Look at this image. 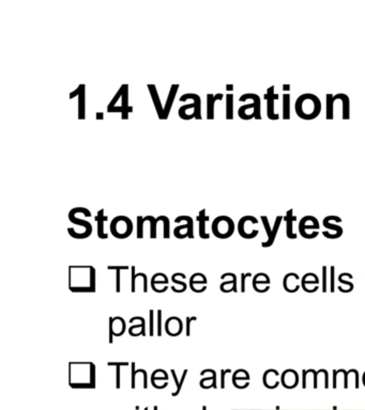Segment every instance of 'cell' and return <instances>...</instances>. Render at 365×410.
I'll return each mask as SVG.
<instances>
[{
    "label": "cell",
    "mask_w": 365,
    "mask_h": 410,
    "mask_svg": "<svg viewBox=\"0 0 365 410\" xmlns=\"http://www.w3.org/2000/svg\"><path fill=\"white\" fill-rule=\"evenodd\" d=\"M170 372H171L173 380H175V382H176V384H177V390H176L175 393H172V395H173V396H177V395L179 394V393H180V390H181V388H182V384H184V382H185V380H186V377H187V375H188V372H189V371H188V370H185V371H184V374H182V376H181L180 381L178 380L176 371H175V370H171Z\"/></svg>",
    "instance_id": "f35d334b"
},
{
    "label": "cell",
    "mask_w": 365,
    "mask_h": 410,
    "mask_svg": "<svg viewBox=\"0 0 365 410\" xmlns=\"http://www.w3.org/2000/svg\"><path fill=\"white\" fill-rule=\"evenodd\" d=\"M284 220L286 222V235L288 238L290 239H296L297 238V234L294 232V222L297 220V217L294 215V210H289L285 217H284Z\"/></svg>",
    "instance_id": "484cf974"
},
{
    "label": "cell",
    "mask_w": 365,
    "mask_h": 410,
    "mask_svg": "<svg viewBox=\"0 0 365 410\" xmlns=\"http://www.w3.org/2000/svg\"><path fill=\"white\" fill-rule=\"evenodd\" d=\"M109 270L116 271V292H121V270H129L131 269L129 266L126 265H116V266H109L107 267Z\"/></svg>",
    "instance_id": "d6a6232c"
},
{
    "label": "cell",
    "mask_w": 365,
    "mask_h": 410,
    "mask_svg": "<svg viewBox=\"0 0 365 410\" xmlns=\"http://www.w3.org/2000/svg\"><path fill=\"white\" fill-rule=\"evenodd\" d=\"M111 232L116 238H128L133 232V222L127 216H117L111 222Z\"/></svg>",
    "instance_id": "52a82bcc"
},
{
    "label": "cell",
    "mask_w": 365,
    "mask_h": 410,
    "mask_svg": "<svg viewBox=\"0 0 365 410\" xmlns=\"http://www.w3.org/2000/svg\"><path fill=\"white\" fill-rule=\"evenodd\" d=\"M196 220L199 222V236H201V238L209 239L210 235L206 232V221L209 220V217L206 216V210H202L199 212Z\"/></svg>",
    "instance_id": "4dcf8cb0"
},
{
    "label": "cell",
    "mask_w": 365,
    "mask_h": 410,
    "mask_svg": "<svg viewBox=\"0 0 365 410\" xmlns=\"http://www.w3.org/2000/svg\"><path fill=\"white\" fill-rule=\"evenodd\" d=\"M211 229L215 237L226 239L234 234L235 222L228 216H219L213 220Z\"/></svg>",
    "instance_id": "8992f818"
},
{
    "label": "cell",
    "mask_w": 365,
    "mask_h": 410,
    "mask_svg": "<svg viewBox=\"0 0 365 410\" xmlns=\"http://www.w3.org/2000/svg\"><path fill=\"white\" fill-rule=\"evenodd\" d=\"M103 119H104V113L101 112V111H98V112H97V120L101 121V120H103Z\"/></svg>",
    "instance_id": "91938a15"
},
{
    "label": "cell",
    "mask_w": 365,
    "mask_h": 410,
    "mask_svg": "<svg viewBox=\"0 0 365 410\" xmlns=\"http://www.w3.org/2000/svg\"><path fill=\"white\" fill-rule=\"evenodd\" d=\"M159 219L163 222V237L169 238V219L166 216H159Z\"/></svg>",
    "instance_id": "ee69618b"
},
{
    "label": "cell",
    "mask_w": 365,
    "mask_h": 410,
    "mask_svg": "<svg viewBox=\"0 0 365 410\" xmlns=\"http://www.w3.org/2000/svg\"><path fill=\"white\" fill-rule=\"evenodd\" d=\"M79 92H80V86H78L77 87V89H75L74 90L73 92H71L70 93V99H72V98H74V97H76V96H78V94H79Z\"/></svg>",
    "instance_id": "680465c9"
},
{
    "label": "cell",
    "mask_w": 365,
    "mask_h": 410,
    "mask_svg": "<svg viewBox=\"0 0 365 410\" xmlns=\"http://www.w3.org/2000/svg\"><path fill=\"white\" fill-rule=\"evenodd\" d=\"M197 321V316H188L186 323V334L187 337L191 336V324Z\"/></svg>",
    "instance_id": "816d5d0a"
},
{
    "label": "cell",
    "mask_w": 365,
    "mask_h": 410,
    "mask_svg": "<svg viewBox=\"0 0 365 410\" xmlns=\"http://www.w3.org/2000/svg\"><path fill=\"white\" fill-rule=\"evenodd\" d=\"M327 271H328V267L327 266H322V292L326 293L327 292Z\"/></svg>",
    "instance_id": "f5cc1de1"
},
{
    "label": "cell",
    "mask_w": 365,
    "mask_h": 410,
    "mask_svg": "<svg viewBox=\"0 0 365 410\" xmlns=\"http://www.w3.org/2000/svg\"><path fill=\"white\" fill-rule=\"evenodd\" d=\"M68 218H69V220H70L72 223L77 224V225H79V227H81L82 229H84V231H85V233H86V235H87L88 237L91 235V233H93V224H91L89 221H86V220H84V219L77 218L75 212H74L73 210H71V211L69 212Z\"/></svg>",
    "instance_id": "7402d4cb"
},
{
    "label": "cell",
    "mask_w": 365,
    "mask_h": 410,
    "mask_svg": "<svg viewBox=\"0 0 365 410\" xmlns=\"http://www.w3.org/2000/svg\"><path fill=\"white\" fill-rule=\"evenodd\" d=\"M230 275V280H227L225 282H222L220 286V290L223 293H230L235 292L237 293V276L232 272H229Z\"/></svg>",
    "instance_id": "1f68e13d"
},
{
    "label": "cell",
    "mask_w": 365,
    "mask_h": 410,
    "mask_svg": "<svg viewBox=\"0 0 365 410\" xmlns=\"http://www.w3.org/2000/svg\"><path fill=\"white\" fill-rule=\"evenodd\" d=\"M242 374V370H237L234 374H232V383H234V386L236 387L237 384L239 383V381H248L250 380V374H248L246 371Z\"/></svg>",
    "instance_id": "ab89813d"
},
{
    "label": "cell",
    "mask_w": 365,
    "mask_h": 410,
    "mask_svg": "<svg viewBox=\"0 0 365 410\" xmlns=\"http://www.w3.org/2000/svg\"><path fill=\"white\" fill-rule=\"evenodd\" d=\"M145 220L150 222V237L155 238L156 237V224L159 222V218H154L153 216H146Z\"/></svg>",
    "instance_id": "7bdbcfd3"
},
{
    "label": "cell",
    "mask_w": 365,
    "mask_h": 410,
    "mask_svg": "<svg viewBox=\"0 0 365 410\" xmlns=\"http://www.w3.org/2000/svg\"><path fill=\"white\" fill-rule=\"evenodd\" d=\"M185 328V325L182 323L181 319L178 316H170L166 320L164 324L165 332L168 334L169 337H178L182 333Z\"/></svg>",
    "instance_id": "4fadbf2b"
},
{
    "label": "cell",
    "mask_w": 365,
    "mask_h": 410,
    "mask_svg": "<svg viewBox=\"0 0 365 410\" xmlns=\"http://www.w3.org/2000/svg\"><path fill=\"white\" fill-rule=\"evenodd\" d=\"M248 277H252V274L251 272H246V274H241V292L244 293L245 292V279Z\"/></svg>",
    "instance_id": "11a10c76"
},
{
    "label": "cell",
    "mask_w": 365,
    "mask_h": 410,
    "mask_svg": "<svg viewBox=\"0 0 365 410\" xmlns=\"http://www.w3.org/2000/svg\"><path fill=\"white\" fill-rule=\"evenodd\" d=\"M281 384L286 389H294L299 384V374L293 370H285L281 374Z\"/></svg>",
    "instance_id": "9a60e30c"
},
{
    "label": "cell",
    "mask_w": 365,
    "mask_h": 410,
    "mask_svg": "<svg viewBox=\"0 0 365 410\" xmlns=\"http://www.w3.org/2000/svg\"><path fill=\"white\" fill-rule=\"evenodd\" d=\"M110 339L109 343L113 344L114 343V337H121L124 334L127 330V324L122 317L120 316H114L110 317Z\"/></svg>",
    "instance_id": "8fae6325"
},
{
    "label": "cell",
    "mask_w": 365,
    "mask_h": 410,
    "mask_svg": "<svg viewBox=\"0 0 365 410\" xmlns=\"http://www.w3.org/2000/svg\"><path fill=\"white\" fill-rule=\"evenodd\" d=\"M149 336H154V310L149 311Z\"/></svg>",
    "instance_id": "c3c4849f"
},
{
    "label": "cell",
    "mask_w": 365,
    "mask_h": 410,
    "mask_svg": "<svg viewBox=\"0 0 365 410\" xmlns=\"http://www.w3.org/2000/svg\"><path fill=\"white\" fill-rule=\"evenodd\" d=\"M312 218H313V216H305L300 220V222H299V232H300L301 236L303 238H305V239H313L315 237H317L318 234H319L318 231H315V232H313L311 234H309L308 232H306L308 230H318L320 228V224H319L318 220L309 224V222L311 221Z\"/></svg>",
    "instance_id": "30bf717a"
},
{
    "label": "cell",
    "mask_w": 365,
    "mask_h": 410,
    "mask_svg": "<svg viewBox=\"0 0 365 410\" xmlns=\"http://www.w3.org/2000/svg\"><path fill=\"white\" fill-rule=\"evenodd\" d=\"M246 99H253V103L243 105L239 108L238 114L240 119L244 121L252 120L253 118L256 120H261V112H260V97L255 93H245L240 96V102H245Z\"/></svg>",
    "instance_id": "277c9868"
},
{
    "label": "cell",
    "mask_w": 365,
    "mask_h": 410,
    "mask_svg": "<svg viewBox=\"0 0 365 410\" xmlns=\"http://www.w3.org/2000/svg\"><path fill=\"white\" fill-rule=\"evenodd\" d=\"M138 277H142L143 279L147 277V275L145 272H135V266L131 267V292L135 293L136 292V279Z\"/></svg>",
    "instance_id": "74e56055"
},
{
    "label": "cell",
    "mask_w": 365,
    "mask_h": 410,
    "mask_svg": "<svg viewBox=\"0 0 365 410\" xmlns=\"http://www.w3.org/2000/svg\"><path fill=\"white\" fill-rule=\"evenodd\" d=\"M185 279H187V276L182 272H176L171 276V281L177 284L178 287L172 286L171 291L175 293H184L188 289V284L185 282Z\"/></svg>",
    "instance_id": "d4e9b609"
},
{
    "label": "cell",
    "mask_w": 365,
    "mask_h": 410,
    "mask_svg": "<svg viewBox=\"0 0 365 410\" xmlns=\"http://www.w3.org/2000/svg\"><path fill=\"white\" fill-rule=\"evenodd\" d=\"M136 220H137V234H136V236H137V238H143L144 237V223L146 222L145 217L137 216Z\"/></svg>",
    "instance_id": "f6af8a7d"
},
{
    "label": "cell",
    "mask_w": 365,
    "mask_h": 410,
    "mask_svg": "<svg viewBox=\"0 0 365 410\" xmlns=\"http://www.w3.org/2000/svg\"><path fill=\"white\" fill-rule=\"evenodd\" d=\"M333 221H334V222H342V219L339 218V217L334 216V215L327 216L326 218L323 219L322 224H323V227H325L326 229L335 232V239H336V238H339V237H341V236L343 235V228L341 227V225H338V224H336V223H333Z\"/></svg>",
    "instance_id": "ac0fdd59"
},
{
    "label": "cell",
    "mask_w": 365,
    "mask_h": 410,
    "mask_svg": "<svg viewBox=\"0 0 365 410\" xmlns=\"http://www.w3.org/2000/svg\"><path fill=\"white\" fill-rule=\"evenodd\" d=\"M262 382L265 388L268 389H276L281 384V375L275 369L267 370L263 373Z\"/></svg>",
    "instance_id": "e0dca14e"
},
{
    "label": "cell",
    "mask_w": 365,
    "mask_h": 410,
    "mask_svg": "<svg viewBox=\"0 0 365 410\" xmlns=\"http://www.w3.org/2000/svg\"><path fill=\"white\" fill-rule=\"evenodd\" d=\"M107 365L109 366H116V387H117L118 389L120 388V369H121V366H129V365H131V364H129L128 362H109L107 363Z\"/></svg>",
    "instance_id": "b9f144b4"
},
{
    "label": "cell",
    "mask_w": 365,
    "mask_h": 410,
    "mask_svg": "<svg viewBox=\"0 0 365 410\" xmlns=\"http://www.w3.org/2000/svg\"><path fill=\"white\" fill-rule=\"evenodd\" d=\"M362 381H363V384H364V387H365V372L363 373V376H362Z\"/></svg>",
    "instance_id": "be15d7a7"
},
{
    "label": "cell",
    "mask_w": 365,
    "mask_h": 410,
    "mask_svg": "<svg viewBox=\"0 0 365 410\" xmlns=\"http://www.w3.org/2000/svg\"><path fill=\"white\" fill-rule=\"evenodd\" d=\"M156 334L159 337L162 336V332H163V324H162V315H163V311L162 310H157L156 311Z\"/></svg>",
    "instance_id": "7dc6e473"
},
{
    "label": "cell",
    "mask_w": 365,
    "mask_h": 410,
    "mask_svg": "<svg viewBox=\"0 0 365 410\" xmlns=\"http://www.w3.org/2000/svg\"><path fill=\"white\" fill-rule=\"evenodd\" d=\"M290 90V85H283V91L285 92V93H288V91Z\"/></svg>",
    "instance_id": "94428289"
},
{
    "label": "cell",
    "mask_w": 365,
    "mask_h": 410,
    "mask_svg": "<svg viewBox=\"0 0 365 410\" xmlns=\"http://www.w3.org/2000/svg\"><path fill=\"white\" fill-rule=\"evenodd\" d=\"M338 281H339V282H342L343 284H346L347 287H349V288H351V289H353V288H354V287H353V284H352L350 281H347V280H344V279H343L342 275H339V276H338Z\"/></svg>",
    "instance_id": "6f0895ef"
},
{
    "label": "cell",
    "mask_w": 365,
    "mask_h": 410,
    "mask_svg": "<svg viewBox=\"0 0 365 410\" xmlns=\"http://www.w3.org/2000/svg\"><path fill=\"white\" fill-rule=\"evenodd\" d=\"M179 85L178 83H175V85H171L170 89H169V93L167 96V99H166V103L164 106V112H163V120H167L169 112L171 110V107L173 105V100L176 98L177 95V92L179 90Z\"/></svg>",
    "instance_id": "44dd1931"
},
{
    "label": "cell",
    "mask_w": 365,
    "mask_h": 410,
    "mask_svg": "<svg viewBox=\"0 0 365 410\" xmlns=\"http://www.w3.org/2000/svg\"><path fill=\"white\" fill-rule=\"evenodd\" d=\"M232 90H234V85H226V91L230 92Z\"/></svg>",
    "instance_id": "6125c7cd"
},
{
    "label": "cell",
    "mask_w": 365,
    "mask_h": 410,
    "mask_svg": "<svg viewBox=\"0 0 365 410\" xmlns=\"http://www.w3.org/2000/svg\"><path fill=\"white\" fill-rule=\"evenodd\" d=\"M148 90L150 92V95L152 98V102L155 108V111L157 113V116H159L160 120H163V112H164V107L161 103V98L159 96V93H157V90H156V86L152 85V83H149L148 85Z\"/></svg>",
    "instance_id": "ffe728a7"
},
{
    "label": "cell",
    "mask_w": 365,
    "mask_h": 410,
    "mask_svg": "<svg viewBox=\"0 0 365 410\" xmlns=\"http://www.w3.org/2000/svg\"><path fill=\"white\" fill-rule=\"evenodd\" d=\"M257 224L258 223V219L254 216H244L238 222V232L240 234V236L245 238V239H253L257 235H258L259 231L258 230H252L247 231V224Z\"/></svg>",
    "instance_id": "9c48e42d"
},
{
    "label": "cell",
    "mask_w": 365,
    "mask_h": 410,
    "mask_svg": "<svg viewBox=\"0 0 365 410\" xmlns=\"http://www.w3.org/2000/svg\"><path fill=\"white\" fill-rule=\"evenodd\" d=\"M319 286V278L316 276V274L314 272H308L305 274L302 279H301V288L304 290V292L308 289V286Z\"/></svg>",
    "instance_id": "836d02e7"
},
{
    "label": "cell",
    "mask_w": 365,
    "mask_h": 410,
    "mask_svg": "<svg viewBox=\"0 0 365 410\" xmlns=\"http://www.w3.org/2000/svg\"><path fill=\"white\" fill-rule=\"evenodd\" d=\"M151 289L155 293H165L168 290L169 280L163 272H157L151 278Z\"/></svg>",
    "instance_id": "2e32d148"
},
{
    "label": "cell",
    "mask_w": 365,
    "mask_h": 410,
    "mask_svg": "<svg viewBox=\"0 0 365 410\" xmlns=\"http://www.w3.org/2000/svg\"><path fill=\"white\" fill-rule=\"evenodd\" d=\"M80 92L78 94V119L86 118V88L84 83H80Z\"/></svg>",
    "instance_id": "83f0119b"
},
{
    "label": "cell",
    "mask_w": 365,
    "mask_h": 410,
    "mask_svg": "<svg viewBox=\"0 0 365 410\" xmlns=\"http://www.w3.org/2000/svg\"><path fill=\"white\" fill-rule=\"evenodd\" d=\"M207 280L206 276L202 272H196L191 276L189 287L194 293H204L207 290Z\"/></svg>",
    "instance_id": "5bb4252c"
},
{
    "label": "cell",
    "mask_w": 365,
    "mask_h": 410,
    "mask_svg": "<svg viewBox=\"0 0 365 410\" xmlns=\"http://www.w3.org/2000/svg\"><path fill=\"white\" fill-rule=\"evenodd\" d=\"M223 99V94L218 93V94H211L209 93L207 95V119L208 120H213L214 119V105L217 100H222Z\"/></svg>",
    "instance_id": "4316f807"
},
{
    "label": "cell",
    "mask_w": 365,
    "mask_h": 410,
    "mask_svg": "<svg viewBox=\"0 0 365 410\" xmlns=\"http://www.w3.org/2000/svg\"><path fill=\"white\" fill-rule=\"evenodd\" d=\"M276 87L271 86L267 89V93L264 94L263 98L267 100V116L271 121H277L280 119V114L275 110V102L280 98L279 94H276Z\"/></svg>",
    "instance_id": "7c38bea8"
},
{
    "label": "cell",
    "mask_w": 365,
    "mask_h": 410,
    "mask_svg": "<svg viewBox=\"0 0 365 410\" xmlns=\"http://www.w3.org/2000/svg\"><path fill=\"white\" fill-rule=\"evenodd\" d=\"M230 370H222L221 371V388H225V376L229 374Z\"/></svg>",
    "instance_id": "9f6ffc18"
},
{
    "label": "cell",
    "mask_w": 365,
    "mask_h": 410,
    "mask_svg": "<svg viewBox=\"0 0 365 410\" xmlns=\"http://www.w3.org/2000/svg\"><path fill=\"white\" fill-rule=\"evenodd\" d=\"M107 219H109V217L104 216V208L100 210L98 212L97 217H96V221L98 222V236H99V238H102V239L109 238V234L104 232V222Z\"/></svg>",
    "instance_id": "f1b7e54d"
},
{
    "label": "cell",
    "mask_w": 365,
    "mask_h": 410,
    "mask_svg": "<svg viewBox=\"0 0 365 410\" xmlns=\"http://www.w3.org/2000/svg\"><path fill=\"white\" fill-rule=\"evenodd\" d=\"M337 99H341L343 102V120L350 119V99L349 96L345 93L331 94L326 95V119L333 120L334 118V103Z\"/></svg>",
    "instance_id": "5b68a950"
},
{
    "label": "cell",
    "mask_w": 365,
    "mask_h": 410,
    "mask_svg": "<svg viewBox=\"0 0 365 410\" xmlns=\"http://www.w3.org/2000/svg\"><path fill=\"white\" fill-rule=\"evenodd\" d=\"M300 279V277L295 272L287 274L283 279V287L284 290L288 293H296L300 289L301 284H298L297 282Z\"/></svg>",
    "instance_id": "d6986e66"
},
{
    "label": "cell",
    "mask_w": 365,
    "mask_h": 410,
    "mask_svg": "<svg viewBox=\"0 0 365 410\" xmlns=\"http://www.w3.org/2000/svg\"><path fill=\"white\" fill-rule=\"evenodd\" d=\"M181 221H186V224L178 225L177 228L173 230V235L179 239L184 238H194V222L193 218L190 216H179L175 219L176 223H180Z\"/></svg>",
    "instance_id": "ba28073f"
},
{
    "label": "cell",
    "mask_w": 365,
    "mask_h": 410,
    "mask_svg": "<svg viewBox=\"0 0 365 410\" xmlns=\"http://www.w3.org/2000/svg\"><path fill=\"white\" fill-rule=\"evenodd\" d=\"M265 276H268V275H267V274H264V272H258V274H256V275L254 276V278H253V282H252V286H253V289H254V290H255L257 287H258L259 284H260V286L270 287L271 280H270V278H269V277L262 280V278H264Z\"/></svg>",
    "instance_id": "e575fe53"
},
{
    "label": "cell",
    "mask_w": 365,
    "mask_h": 410,
    "mask_svg": "<svg viewBox=\"0 0 365 410\" xmlns=\"http://www.w3.org/2000/svg\"><path fill=\"white\" fill-rule=\"evenodd\" d=\"M69 384L72 388H96V364L93 362H70Z\"/></svg>",
    "instance_id": "7a4b0ae2"
},
{
    "label": "cell",
    "mask_w": 365,
    "mask_h": 410,
    "mask_svg": "<svg viewBox=\"0 0 365 410\" xmlns=\"http://www.w3.org/2000/svg\"><path fill=\"white\" fill-rule=\"evenodd\" d=\"M283 119H290V94H283Z\"/></svg>",
    "instance_id": "60d3db41"
},
{
    "label": "cell",
    "mask_w": 365,
    "mask_h": 410,
    "mask_svg": "<svg viewBox=\"0 0 365 410\" xmlns=\"http://www.w3.org/2000/svg\"><path fill=\"white\" fill-rule=\"evenodd\" d=\"M334 279H335V267L331 266L330 267V292L334 293L335 287H334Z\"/></svg>",
    "instance_id": "681fc988"
},
{
    "label": "cell",
    "mask_w": 365,
    "mask_h": 410,
    "mask_svg": "<svg viewBox=\"0 0 365 410\" xmlns=\"http://www.w3.org/2000/svg\"><path fill=\"white\" fill-rule=\"evenodd\" d=\"M260 219H261V221H262V224H263V227H264L265 233H267L268 238H269L270 235H271V233H272V228L270 227V222H269L268 217H267V216H261Z\"/></svg>",
    "instance_id": "f907efd6"
},
{
    "label": "cell",
    "mask_w": 365,
    "mask_h": 410,
    "mask_svg": "<svg viewBox=\"0 0 365 410\" xmlns=\"http://www.w3.org/2000/svg\"><path fill=\"white\" fill-rule=\"evenodd\" d=\"M136 364L134 362L131 363V374H132V381H131V386L132 388H135V378H136V369H135Z\"/></svg>",
    "instance_id": "db71d44e"
},
{
    "label": "cell",
    "mask_w": 365,
    "mask_h": 410,
    "mask_svg": "<svg viewBox=\"0 0 365 410\" xmlns=\"http://www.w3.org/2000/svg\"><path fill=\"white\" fill-rule=\"evenodd\" d=\"M191 108H193V109H195V108H196V104H195V103H192V104H189V105H184V106H181V107L179 108L178 114H179V116H180V118H181L182 120L189 121V120H192L193 118H195L194 113L190 114V115L186 114V111H187L188 109H191Z\"/></svg>",
    "instance_id": "8d00e7d4"
},
{
    "label": "cell",
    "mask_w": 365,
    "mask_h": 410,
    "mask_svg": "<svg viewBox=\"0 0 365 410\" xmlns=\"http://www.w3.org/2000/svg\"><path fill=\"white\" fill-rule=\"evenodd\" d=\"M123 93H122V104H121V108H122V120H128L129 118V113L133 112V107L129 106V85L127 83H123Z\"/></svg>",
    "instance_id": "cb8c5ba5"
},
{
    "label": "cell",
    "mask_w": 365,
    "mask_h": 410,
    "mask_svg": "<svg viewBox=\"0 0 365 410\" xmlns=\"http://www.w3.org/2000/svg\"><path fill=\"white\" fill-rule=\"evenodd\" d=\"M226 120H234V94H226Z\"/></svg>",
    "instance_id": "d590c367"
},
{
    "label": "cell",
    "mask_w": 365,
    "mask_h": 410,
    "mask_svg": "<svg viewBox=\"0 0 365 410\" xmlns=\"http://www.w3.org/2000/svg\"><path fill=\"white\" fill-rule=\"evenodd\" d=\"M283 220H284V217H283V216H278V217H277L276 221H275V225H273V228H272V233H271L270 237L267 239V241H263L262 244H261V246H262L263 248H268V247H270V246L273 245V242H275V240H276V238H277L279 229H280V227H281V223L283 222Z\"/></svg>",
    "instance_id": "f546056e"
},
{
    "label": "cell",
    "mask_w": 365,
    "mask_h": 410,
    "mask_svg": "<svg viewBox=\"0 0 365 410\" xmlns=\"http://www.w3.org/2000/svg\"><path fill=\"white\" fill-rule=\"evenodd\" d=\"M159 375H160V374H159V370H155V371L152 373V375H151V383H152V386H153V384H154L157 380H166V381L168 380V375H167V373H166V371H164L161 376H159Z\"/></svg>",
    "instance_id": "bcb514c9"
},
{
    "label": "cell",
    "mask_w": 365,
    "mask_h": 410,
    "mask_svg": "<svg viewBox=\"0 0 365 410\" xmlns=\"http://www.w3.org/2000/svg\"><path fill=\"white\" fill-rule=\"evenodd\" d=\"M192 98L194 100V103L196 104V108L194 109V115L196 120H202V98L196 93H186L180 97V102H186L187 99Z\"/></svg>",
    "instance_id": "603a6c76"
},
{
    "label": "cell",
    "mask_w": 365,
    "mask_h": 410,
    "mask_svg": "<svg viewBox=\"0 0 365 410\" xmlns=\"http://www.w3.org/2000/svg\"><path fill=\"white\" fill-rule=\"evenodd\" d=\"M295 110L297 115L302 120H315L321 112V102L317 95L304 93L297 98Z\"/></svg>",
    "instance_id": "3957f363"
},
{
    "label": "cell",
    "mask_w": 365,
    "mask_h": 410,
    "mask_svg": "<svg viewBox=\"0 0 365 410\" xmlns=\"http://www.w3.org/2000/svg\"><path fill=\"white\" fill-rule=\"evenodd\" d=\"M69 290L72 293H95V267L91 265L69 266Z\"/></svg>",
    "instance_id": "6da1fadb"
}]
</instances>
